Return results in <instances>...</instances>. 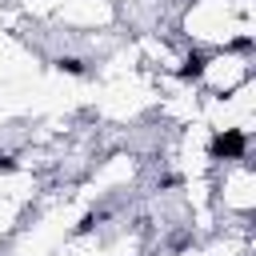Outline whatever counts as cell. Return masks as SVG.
Wrapping results in <instances>:
<instances>
[{
    "mask_svg": "<svg viewBox=\"0 0 256 256\" xmlns=\"http://www.w3.org/2000/svg\"><path fill=\"white\" fill-rule=\"evenodd\" d=\"M248 148V136L240 128H220L212 136V160H240Z\"/></svg>",
    "mask_w": 256,
    "mask_h": 256,
    "instance_id": "1",
    "label": "cell"
}]
</instances>
